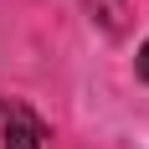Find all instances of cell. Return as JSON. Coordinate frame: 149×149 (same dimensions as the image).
I'll use <instances>...</instances> for the list:
<instances>
[{
  "label": "cell",
  "instance_id": "cell-1",
  "mask_svg": "<svg viewBox=\"0 0 149 149\" xmlns=\"http://www.w3.org/2000/svg\"><path fill=\"white\" fill-rule=\"evenodd\" d=\"M5 149H46V123L31 108H5Z\"/></svg>",
  "mask_w": 149,
  "mask_h": 149
},
{
  "label": "cell",
  "instance_id": "cell-2",
  "mask_svg": "<svg viewBox=\"0 0 149 149\" xmlns=\"http://www.w3.org/2000/svg\"><path fill=\"white\" fill-rule=\"evenodd\" d=\"M134 67H139V77H144V82H149V41L139 46V62H134Z\"/></svg>",
  "mask_w": 149,
  "mask_h": 149
}]
</instances>
